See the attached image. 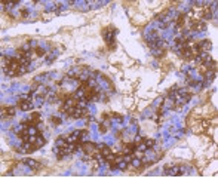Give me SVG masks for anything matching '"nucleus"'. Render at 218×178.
I'll return each instance as SVG.
<instances>
[{
  "label": "nucleus",
  "instance_id": "6e6552de",
  "mask_svg": "<svg viewBox=\"0 0 218 178\" xmlns=\"http://www.w3.org/2000/svg\"><path fill=\"white\" fill-rule=\"evenodd\" d=\"M45 144H46L45 137H42V134H39V135H37V140H36V147H37V148H42Z\"/></svg>",
  "mask_w": 218,
  "mask_h": 178
},
{
  "label": "nucleus",
  "instance_id": "1a4fd4ad",
  "mask_svg": "<svg viewBox=\"0 0 218 178\" xmlns=\"http://www.w3.org/2000/svg\"><path fill=\"white\" fill-rule=\"evenodd\" d=\"M143 143L145 144L147 150H150V148H153L156 146V140H153V138H145V140H143Z\"/></svg>",
  "mask_w": 218,
  "mask_h": 178
},
{
  "label": "nucleus",
  "instance_id": "f03ea898",
  "mask_svg": "<svg viewBox=\"0 0 218 178\" xmlns=\"http://www.w3.org/2000/svg\"><path fill=\"white\" fill-rule=\"evenodd\" d=\"M206 30V22L202 19H196L190 26V33H202Z\"/></svg>",
  "mask_w": 218,
  "mask_h": 178
},
{
  "label": "nucleus",
  "instance_id": "9d476101",
  "mask_svg": "<svg viewBox=\"0 0 218 178\" xmlns=\"http://www.w3.org/2000/svg\"><path fill=\"white\" fill-rule=\"evenodd\" d=\"M34 55H36V57H45V55H46V52H45V49L43 48H40V46H37V48H34Z\"/></svg>",
  "mask_w": 218,
  "mask_h": 178
},
{
  "label": "nucleus",
  "instance_id": "f8f14e48",
  "mask_svg": "<svg viewBox=\"0 0 218 178\" xmlns=\"http://www.w3.org/2000/svg\"><path fill=\"white\" fill-rule=\"evenodd\" d=\"M50 122H52V123H54V125H55V126H58V125H61V119H59V117H56V116H50V119H49Z\"/></svg>",
  "mask_w": 218,
  "mask_h": 178
},
{
  "label": "nucleus",
  "instance_id": "7ed1b4c3",
  "mask_svg": "<svg viewBox=\"0 0 218 178\" xmlns=\"http://www.w3.org/2000/svg\"><path fill=\"white\" fill-rule=\"evenodd\" d=\"M165 174L166 175H171V177H178L182 174V168L178 165H165Z\"/></svg>",
  "mask_w": 218,
  "mask_h": 178
},
{
  "label": "nucleus",
  "instance_id": "423d86ee",
  "mask_svg": "<svg viewBox=\"0 0 218 178\" xmlns=\"http://www.w3.org/2000/svg\"><path fill=\"white\" fill-rule=\"evenodd\" d=\"M24 165H25V166H28L31 171H37L39 168H40L39 162H37V160H34V159H25V160H24Z\"/></svg>",
  "mask_w": 218,
  "mask_h": 178
},
{
  "label": "nucleus",
  "instance_id": "ddd939ff",
  "mask_svg": "<svg viewBox=\"0 0 218 178\" xmlns=\"http://www.w3.org/2000/svg\"><path fill=\"white\" fill-rule=\"evenodd\" d=\"M5 108H6V115L7 116H15V111H17L15 107H5Z\"/></svg>",
  "mask_w": 218,
  "mask_h": 178
},
{
  "label": "nucleus",
  "instance_id": "4468645a",
  "mask_svg": "<svg viewBox=\"0 0 218 178\" xmlns=\"http://www.w3.org/2000/svg\"><path fill=\"white\" fill-rule=\"evenodd\" d=\"M107 128H108V123H107V122H104V123H101V125H100V132L106 134V132H107Z\"/></svg>",
  "mask_w": 218,
  "mask_h": 178
},
{
  "label": "nucleus",
  "instance_id": "9b49d317",
  "mask_svg": "<svg viewBox=\"0 0 218 178\" xmlns=\"http://www.w3.org/2000/svg\"><path fill=\"white\" fill-rule=\"evenodd\" d=\"M31 122H34L36 125H39V122H40V115L39 113H31Z\"/></svg>",
  "mask_w": 218,
  "mask_h": 178
},
{
  "label": "nucleus",
  "instance_id": "0eeeda50",
  "mask_svg": "<svg viewBox=\"0 0 218 178\" xmlns=\"http://www.w3.org/2000/svg\"><path fill=\"white\" fill-rule=\"evenodd\" d=\"M98 152H100V154L101 156H104V157H107V156H108V154H111V148H110V147L108 146H106V144H100V146H98Z\"/></svg>",
  "mask_w": 218,
  "mask_h": 178
},
{
  "label": "nucleus",
  "instance_id": "f257e3e1",
  "mask_svg": "<svg viewBox=\"0 0 218 178\" xmlns=\"http://www.w3.org/2000/svg\"><path fill=\"white\" fill-rule=\"evenodd\" d=\"M18 105H19V108H21L22 111H30V110L34 108V102L31 101L28 95H22L21 98H19Z\"/></svg>",
  "mask_w": 218,
  "mask_h": 178
},
{
  "label": "nucleus",
  "instance_id": "39448f33",
  "mask_svg": "<svg viewBox=\"0 0 218 178\" xmlns=\"http://www.w3.org/2000/svg\"><path fill=\"white\" fill-rule=\"evenodd\" d=\"M186 18H187L186 13H180V15L177 16V19H175V31L180 33L181 30H182V27H184V22H186Z\"/></svg>",
  "mask_w": 218,
  "mask_h": 178
},
{
  "label": "nucleus",
  "instance_id": "20e7f679",
  "mask_svg": "<svg viewBox=\"0 0 218 178\" xmlns=\"http://www.w3.org/2000/svg\"><path fill=\"white\" fill-rule=\"evenodd\" d=\"M102 34H104V39H106V42H107L108 44L111 43V48L114 49V37H116L117 31H116L114 28H106Z\"/></svg>",
  "mask_w": 218,
  "mask_h": 178
}]
</instances>
